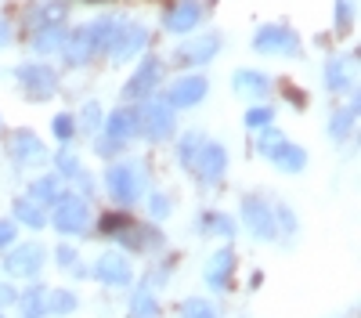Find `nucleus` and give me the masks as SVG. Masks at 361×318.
Instances as JSON below:
<instances>
[{
  "label": "nucleus",
  "instance_id": "obj_44",
  "mask_svg": "<svg viewBox=\"0 0 361 318\" xmlns=\"http://www.w3.org/2000/svg\"><path fill=\"white\" fill-rule=\"evenodd\" d=\"M8 304H15V289L11 286H0V307H8Z\"/></svg>",
  "mask_w": 361,
  "mask_h": 318
},
{
  "label": "nucleus",
  "instance_id": "obj_27",
  "mask_svg": "<svg viewBox=\"0 0 361 318\" xmlns=\"http://www.w3.org/2000/svg\"><path fill=\"white\" fill-rule=\"evenodd\" d=\"M180 318H217V307L209 304V300H199V297H192V300H185V304H180Z\"/></svg>",
  "mask_w": 361,
  "mask_h": 318
},
{
  "label": "nucleus",
  "instance_id": "obj_9",
  "mask_svg": "<svg viewBox=\"0 0 361 318\" xmlns=\"http://www.w3.org/2000/svg\"><path fill=\"white\" fill-rule=\"evenodd\" d=\"M199 173H202V181L206 185H217L224 178V166H228V152H224V145H202V152L195 159Z\"/></svg>",
  "mask_w": 361,
  "mask_h": 318
},
{
  "label": "nucleus",
  "instance_id": "obj_2",
  "mask_svg": "<svg viewBox=\"0 0 361 318\" xmlns=\"http://www.w3.org/2000/svg\"><path fill=\"white\" fill-rule=\"evenodd\" d=\"M90 221V210L80 195H58V207H54V228L58 231H83Z\"/></svg>",
  "mask_w": 361,
  "mask_h": 318
},
{
  "label": "nucleus",
  "instance_id": "obj_36",
  "mask_svg": "<svg viewBox=\"0 0 361 318\" xmlns=\"http://www.w3.org/2000/svg\"><path fill=\"white\" fill-rule=\"evenodd\" d=\"M350 15H354V0H336V22H340V29L350 25Z\"/></svg>",
  "mask_w": 361,
  "mask_h": 318
},
{
  "label": "nucleus",
  "instance_id": "obj_42",
  "mask_svg": "<svg viewBox=\"0 0 361 318\" xmlns=\"http://www.w3.org/2000/svg\"><path fill=\"white\" fill-rule=\"evenodd\" d=\"M11 239H15V224L11 221H0V250L11 246Z\"/></svg>",
  "mask_w": 361,
  "mask_h": 318
},
{
  "label": "nucleus",
  "instance_id": "obj_39",
  "mask_svg": "<svg viewBox=\"0 0 361 318\" xmlns=\"http://www.w3.org/2000/svg\"><path fill=\"white\" fill-rule=\"evenodd\" d=\"M58 166H62V173H69V178H76V173L83 170V166L73 159V152H58Z\"/></svg>",
  "mask_w": 361,
  "mask_h": 318
},
{
  "label": "nucleus",
  "instance_id": "obj_43",
  "mask_svg": "<svg viewBox=\"0 0 361 318\" xmlns=\"http://www.w3.org/2000/svg\"><path fill=\"white\" fill-rule=\"evenodd\" d=\"M54 257H58V264H62V268H73V264H76V253H73L69 246H62Z\"/></svg>",
  "mask_w": 361,
  "mask_h": 318
},
{
  "label": "nucleus",
  "instance_id": "obj_14",
  "mask_svg": "<svg viewBox=\"0 0 361 318\" xmlns=\"http://www.w3.org/2000/svg\"><path fill=\"white\" fill-rule=\"evenodd\" d=\"M94 275L102 282H109V286H127L130 282V264H127L123 253H105L94 264Z\"/></svg>",
  "mask_w": 361,
  "mask_h": 318
},
{
  "label": "nucleus",
  "instance_id": "obj_5",
  "mask_svg": "<svg viewBox=\"0 0 361 318\" xmlns=\"http://www.w3.org/2000/svg\"><path fill=\"white\" fill-rule=\"evenodd\" d=\"M141 130L152 137V141H166L173 134V109L170 102H152L141 112Z\"/></svg>",
  "mask_w": 361,
  "mask_h": 318
},
{
  "label": "nucleus",
  "instance_id": "obj_23",
  "mask_svg": "<svg viewBox=\"0 0 361 318\" xmlns=\"http://www.w3.org/2000/svg\"><path fill=\"white\" fill-rule=\"evenodd\" d=\"M275 163H279L286 173H300V170H304V163H307V152L286 141V145H282V152L275 156Z\"/></svg>",
  "mask_w": 361,
  "mask_h": 318
},
{
  "label": "nucleus",
  "instance_id": "obj_32",
  "mask_svg": "<svg viewBox=\"0 0 361 318\" xmlns=\"http://www.w3.org/2000/svg\"><path fill=\"white\" fill-rule=\"evenodd\" d=\"M66 18V4H47V8H40L37 15H33V22L44 29V25H58Z\"/></svg>",
  "mask_w": 361,
  "mask_h": 318
},
{
  "label": "nucleus",
  "instance_id": "obj_1",
  "mask_svg": "<svg viewBox=\"0 0 361 318\" xmlns=\"http://www.w3.org/2000/svg\"><path fill=\"white\" fill-rule=\"evenodd\" d=\"M145 192V166L137 163H119L109 170V195L119 202H137V195Z\"/></svg>",
  "mask_w": 361,
  "mask_h": 318
},
{
  "label": "nucleus",
  "instance_id": "obj_3",
  "mask_svg": "<svg viewBox=\"0 0 361 318\" xmlns=\"http://www.w3.org/2000/svg\"><path fill=\"white\" fill-rule=\"evenodd\" d=\"M253 47L260 54H296L300 40H296V33H289L286 25H264L260 33L253 37Z\"/></svg>",
  "mask_w": 361,
  "mask_h": 318
},
{
  "label": "nucleus",
  "instance_id": "obj_34",
  "mask_svg": "<svg viewBox=\"0 0 361 318\" xmlns=\"http://www.w3.org/2000/svg\"><path fill=\"white\" fill-rule=\"evenodd\" d=\"M102 123V105L98 102H87L83 105V116H80V130H98Z\"/></svg>",
  "mask_w": 361,
  "mask_h": 318
},
{
  "label": "nucleus",
  "instance_id": "obj_4",
  "mask_svg": "<svg viewBox=\"0 0 361 318\" xmlns=\"http://www.w3.org/2000/svg\"><path fill=\"white\" fill-rule=\"evenodd\" d=\"M44 260H47L44 246L25 243V246L11 250V257L4 260V268H8L11 275H22V279H37V275H40V268H44Z\"/></svg>",
  "mask_w": 361,
  "mask_h": 318
},
{
  "label": "nucleus",
  "instance_id": "obj_41",
  "mask_svg": "<svg viewBox=\"0 0 361 318\" xmlns=\"http://www.w3.org/2000/svg\"><path fill=\"white\" fill-rule=\"evenodd\" d=\"M170 214V199L166 195H152V217H166Z\"/></svg>",
  "mask_w": 361,
  "mask_h": 318
},
{
  "label": "nucleus",
  "instance_id": "obj_8",
  "mask_svg": "<svg viewBox=\"0 0 361 318\" xmlns=\"http://www.w3.org/2000/svg\"><path fill=\"white\" fill-rule=\"evenodd\" d=\"M145 44H148V33H145V29L123 22V29H119V37H116V44L109 47V54L116 58V62H130V58H134Z\"/></svg>",
  "mask_w": 361,
  "mask_h": 318
},
{
  "label": "nucleus",
  "instance_id": "obj_38",
  "mask_svg": "<svg viewBox=\"0 0 361 318\" xmlns=\"http://www.w3.org/2000/svg\"><path fill=\"white\" fill-rule=\"evenodd\" d=\"M209 228H217L224 239H231V236H235V224H231L224 214H214V217H209Z\"/></svg>",
  "mask_w": 361,
  "mask_h": 318
},
{
  "label": "nucleus",
  "instance_id": "obj_10",
  "mask_svg": "<svg viewBox=\"0 0 361 318\" xmlns=\"http://www.w3.org/2000/svg\"><path fill=\"white\" fill-rule=\"evenodd\" d=\"M206 80L202 76H185L170 87V109H188V105H199L206 98Z\"/></svg>",
  "mask_w": 361,
  "mask_h": 318
},
{
  "label": "nucleus",
  "instance_id": "obj_16",
  "mask_svg": "<svg viewBox=\"0 0 361 318\" xmlns=\"http://www.w3.org/2000/svg\"><path fill=\"white\" fill-rule=\"evenodd\" d=\"M62 51H66V62H69V66H83V62H90V54H94V40H90V29L83 25V29H76V33H69L66 44H62Z\"/></svg>",
  "mask_w": 361,
  "mask_h": 318
},
{
  "label": "nucleus",
  "instance_id": "obj_7",
  "mask_svg": "<svg viewBox=\"0 0 361 318\" xmlns=\"http://www.w3.org/2000/svg\"><path fill=\"white\" fill-rule=\"evenodd\" d=\"M11 156H15V163H22V166H40V163L47 159L44 145H40V137H37L33 130H15V134H11Z\"/></svg>",
  "mask_w": 361,
  "mask_h": 318
},
{
  "label": "nucleus",
  "instance_id": "obj_45",
  "mask_svg": "<svg viewBox=\"0 0 361 318\" xmlns=\"http://www.w3.org/2000/svg\"><path fill=\"white\" fill-rule=\"evenodd\" d=\"M4 44H11V29H8V22H0V47Z\"/></svg>",
  "mask_w": 361,
  "mask_h": 318
},
{
  "label": "nucleus",
  "instance_id": "obj_33",
  "mask_svg": "<svg viewBox=\"0 0 361 318\" xmlns=\"http://www.w3.org/2000/svg\"><path fill=\"white\" fill-rule=\"evenodd\" d=\"M130 311H134V318H152L156 314V300L141 289V293H134V300H130Z\"/></svg>",
  "mask_w": 361,
  "mask_h": 318
},
{
  "label": "nucleus",
  "instance_id": "obj_31",
  "mask_svg": "<svg viewBox=\"0 0 361 318\" xmlns=\"http://www.w3.org/2000/svg\"><path fill=\"white\" fill-rule=\"evenodd\" d=\"M354 116H357V105H350L347 112H336V116H333V127H329V134H333L336 141H343L347 130H350V123H354Z\"/></svg>",
  "mask_w": 361,
  "mask_h": 318
},
{
  "label": "nucleus",
  "instance_id": "obj_35",
  "mask_svg": "<svg viewBox=\"0 0 361 318\" xmlns=\"http://www.w3.org/2000/svg\"><path fill=\"white\" fill-rule=\"evenodd\" d=\"M54 134H58V141H69L73 134H76V123H73V116H54Z\"/></svg>",
  "mask_w": 361,
  "mask_h": 318
},
{
  "label": "nucleus",
  "instance_id": "obj_11",
  "mask_svg": "<svg viewBox=\"0 0 361 318\" xmlns=\"http://www.w3.org/2000/svg\"><path fill=\"white\" fill-rule=\"evenodd\" d=\"M159 76H163V66H159V58H145V62L137 66V73L130 76V83H127V98H145L152 87L159 83Z\"/></svg>",
  "mask_w": 361,
  "mask_h": 318
},
{
  "label": "nucleus",
  "instance_id": "obj_29",
  "mask_svg": "<svg viewBox=\"0 0 361 318\" xmlns=\"http://www.w3.org/2000/svg\"><path fill=\"white\" fill-rule=\"evenodd\" d=\"M282 145H286L282 130H264V137H260V145H257V152L267 156V159H275V156L282 152Z\"/></svg>",
  "mask_w": 361,
  "mask_h": 318
},
{
  "label": "nucleus",
  "instance_id": "obj_26",
  "mask_svg": "<svg viewBox=\"0 0 361 318\" xmlns=\"http://www.w3.org/2000/svg\"><path fill=\"white\" fill-rule=\"evenodd\" d=\"M22 314L25 318L47 314V289H29V293H22Z\"/></svg>",
  "mask_w": 361,
  "mask_h": 318
},
{
  "label": "nucleus",
  "instance_id": "obj_17",
  "mask_svg": "<svg viewBox=\"0 0 361 318\" xmlns=\"http://www.w3.org/2000/svg\"><path fill=\"white\" fill-rule=\"evenodd\" d=\"M134 134H141V112H134V109H116V112L109 116V137L123 141V137H134Z\"/></svg>",
  "mask_w": 361,
  "mask_h": 318
},
{
  "label": "nucleus",
  "instance_id": "obj_19",
  "mask_svg": "<svg viewBox=\"0 0 361 318\" xmlns=\"http://www.w3.org/2000/svg\"><path fill=\"white\" fill-rule=\"evenodd\" d=\"M231 264H235L231 250L214 253V260H209V268H206V282L214 286V289H224V286H228V279H231Z\"/></svg>",
  "mask_w": 361,
  "mask_h": 318
},
{
  "label": "nucleus",
  "instance_id": "obj_18",
  "mask_svg": "<svg viewBox=\"0 0 361 318\" xmlns=\"http://www.w3.org/2000/svg\"><path fill=\"white\" fill-rule=\"evenodd\" d=\"M202 8L195 4V0H180V4L166 15V29H173V33H188V29H195Z\"/></svg>",
  "mask_w": 361,
  "mask_h": 318
},
{
  "label": "nucleus",
  "instance_id": "obj_21",
  "mask_svg": "<svg viewBox=\"0 0 361 318\" xmlns=\"http://www.w3.org/2000/svg\"><path fill=\"white\" fill-rule=\"evenodd\" d=\"M15 214H18V221L29 224V228H44V224H47V214L40 210L37 199H18V202H15Z\"/></svg>",
  "mask_w": 361,
  "mask_h": 318
},
{
  "label": "nucleus",
  "instance_id": "obj_28",
  "mask_svg": "<svg viewBox=\"0 0 361 318\" xmlns=\"http://www.w3.org/2000/svg\"><path fill=\"white\" fill-rule=\"evenodd\" d=\"M325 83H329V91H347V69L340 58H333V62L325 66Z\"/></svg>",
  "mask_w": 361,
  "mask_h": 318
},
{
  "label": "nucleus",
  "instance_id": "obj_40",
  "mask_svg": "<svg viewBox=\"0 0 361 318\" xmlns=\"http://www.w3.org/2000/svg\"><path fill=\"white\" fill-rule=\"evenodd\" d=\"M119 149H123V141H116V137H102L98 141V156H116Z\"/></svg>",
  "mask_w": 361,
  "mask_h": 318
},
{
  "label": "nucleus",
  "instance_id": "obj_13",
  "mask_svg": "<svg viewBox=\"0 0 361 318\" xmlns=\"http://www.w3.org/2000/svg\"><path fill=\"white\" fill-rule=\"evenodd\" d=\"M243 217H246V224L253 228L257 239H264V243L275 239V217L267 214V207H264L260 199H246V202H243Z\"/></svg>",
  "mask_w": 361,
  "mask_h": 318
},
{
  "label": "nucleus",
  "instance_id": "obj_30",
  "mask_svg": "<svg viewBox=\"0 0 361 318\" xmlns=\"http://www.w3.org/2000/svg\"><path fill=\"white\" fill-rule=\"evenodd\" d=\"M58 181L54 178H40V181H33V195L29 199H37V202H58Z\"/></svg>",
  "mask_w": 361,
  "mask_h": 318
},
{
  "label": "nucleus",
  "instance_id": "obj_24",
  "mask_svg": "<svg viewBox=\"0 0 361 318\" xmlns=\"http://www.w3.org/2000/svg\"><path fill=\"white\" fill-rule=\"evenodd\" d=\"M202 145H206V137L199 130H188L185 137H180V163H185L188 170H195V159L202 152Z\"/></svg>",
  "mask_w": 361,
  "mask_h": 318
},
{
  "label": "nucleus",
  "instance_id": "obj_12",
  "mask_svg": "<svg viewBox=\"0 0 361 318\" xmlns=\"http://www.w3.org/2000/svg\"><path fill=\"white\" fill-rule=\"evenodd\" d=\"M221 51V37H214V33H206V37H195V40H185L180 44V51H177V58L180 62H188V66H202V62H209Z\"/></svg>",
  "mask_w": 361,
  "mask_h": 318
},
{
  "label": "nucleus",
  "instance_id": "obj_15",
  "mask_svg": "<svg viewBox=\"0 0 361 318\" xmlns=\"http://www.w3.org/2000/svg\"><path fill=\"white\" fill-rule=\"evenodd\" d=\"M90 29V40H94V54L102 51V54H109V47L116 44V37H119V29H123V18H112V15H102V18H94L87 25Z\"/></svg>",
  "mask_w": 361,
  "mask_h": 318
},
{
  "label": "nucleus",
  "instance_id": "obj_25",
  "mask_svg": "<svg viewBox=\"0 0 361 318\" xmlns=\"http://www.w3.org/2000/svg\"><path fill=\"white\" fill-rule=\"evenodd\" d=\"M76 311V297L69 289H47V314H73Z\"/></svg>",
  "mask_w": 361,
  "mask_h": 318
},
{
  "label": "nucleus",
  "instance_id": "obj_6",
  "mask_svg": "<svg viewBox=\"0 0 361 318\" xmlns=\"http://www.w3.org/2000/svg\"><path fill=\"white\" fill-rule=\"evenodd\" d=\"M18 80L25 83V94L33 98V102L51 98L54 87H58V76L51 73V66H22L18 69Z\"/></svg>",
  "mask_w": 361,
  "mask_h": 318
},
{
  "label": "nucleus",
  "instance_id": "obj_22",
  "mask_svg": "<svg viewBox=\"0 0 361 318\" xmlns=\"http://www.w3.org/2000/svg\"><path fill=\"white\" fill-rule=\"evenodd\" d=\"M62 44H66V29H62V25H44L40 33H37V40H33V47H37L40 54L62 51Z\"/></svg>",
  "mask_w": 361,
  "mask_h": 318
},
{
  "label": "nucleus",
  "instance_id": "obj_20",
  "mask_svg": "<svg viewBox=\"0 0 361 318\" xmlns=\"http://www.w3.org/2000/svg\"><path fill=\"white\" fill-rule=\"evenodd\" d=\"M235 91L238 94H250V98H260L271 91V80L264 73H253V69H243V73H235Z\"/></svg>",
  "mask_w": 361,
  "mask_h": 318
},
{
  "label": "nucleus",
  "instance_id": "obj_37",
  "mask_svg": "<svg viewBox=\"0 0 361 318\" xmlns=\"http://www.w3.org/2000/svg\"><path fill=\"white\" fill-rule=\"evenodd\" d=\"M246 123L250 127H267L271 123V109H250L246 112Z\"/></svg>",
  "mask_w": 361,
  "mask_h": 318
}]
</instances>
